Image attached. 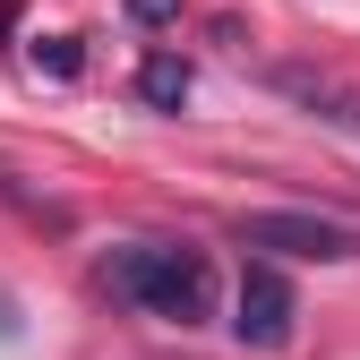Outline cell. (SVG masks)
I'll use <instances>...</instances> for the list:
<instances>
[{"label":"cell","mask_w":360,"mask_h":360,"mask_svg":"<svg viewBox=\"0 0 360 360\" xmlns=\"http://www.w3.org/2000/svg\"><path fill=\"white\" fill-rule=\"evenodd\" d=\"M103 292H120L129 309H146V318H172V326L214 318V266H206V249L120 240V249L103 257Z\"/></svg>","instance_id":"1"},{"label":"cell","mask_w":360,"mask_h":360,"mask_svg":"<svg viewBox=\"0 0 360 360\" xmlns=\"http://www.w3.org/2000/svg\"><path fill=\"white\" fill-rule=\"evenodd\" d=\"M240 249H266V257H309V266H352L360 257V232L335 214H300V206H257L240 214Z\"/></svg>","instance_id":"2"},{"label":"cell","mask_w":360,"mask_h":360,"mask_svg":"<svg viewBox=\"0 0 360 360\" xmlns=\"http://www.w3.org/2000/svg\"><path fill=\"white\" fill-rule=\"evenodd\" d=\"M292 318H300V300H292V283H283V266H275V257H249V275H240V292H232V335H240L249 352H283V343H292Z\"/></svg>","instance_id":"3"},{"label":"cell","mask_w":360,"mask_h":360,"mask_svg":"<svg viewBox=\"0 0 360 360\" xmlns=\"http://www.w3.org/2000/svg\"><path fill=\"white\" fill-rule=\"evenodd\" d=\"M275 95H292L318 129H343V138H360V95L343 77H318V69H275Z\"/></svg>","instance_id":"4"},{"label":"cell","mask_w":360,"mask_h":360,"mask_svg":"<svg viewBox=\"0 0 360 360\" xmlns=\"http://www.w3.org/2000/svg\"><path fill=\"white\" fill-rule=\"evenodd\" d=\"M189 86H198V77H189V60H172V52H155V60L138 69V95H146L155 112H180V103H189Z\"/></svg>","instance_id":"5"},{"label":"cell","mask_w":360,"mask_h":360,"mask_svg":"<svg viewBox=\"0 0 360 360\" xmlns=\"http://www.w3.org/2000/svg\"><path fill=\"white\" fill-rule=\"evenodd\" d=\"M26 60H34L43 77H77V69H86V52H77V34H43V43H34Z\"/></svg>","instance_id":"6"},{"label":"cell","mask_w":360,"mask_h":360,"mask_svg":"<svg viewBox=\"0 0 360 360\" xmlns=\"http://www.w3.org/2000/svg\"><path fill=\"white\" fill-rule=\"evenodd\" d=\"M129 18H138V26H172V18H180V0H129Z\"/></svg>","instance_id":"7"}]
</instances>
